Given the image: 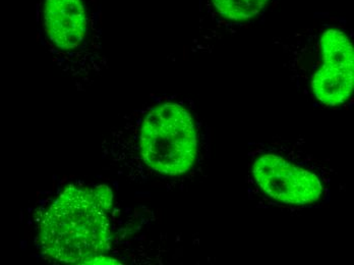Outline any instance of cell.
Listing matches in <instances>:
<instances>
[{
    "instance_id": "5",
    "label": "cell",
    "mask_w": 354,
    "mask_h": 265,
    "mask_svg": "<svg viewBox=\"0 0 354 265\" xmlns=\"http://www.w3.org/2000/svg\"><path fill=\"white\" fill-rule=\"evenodd\" d=\"M250 174L260 191L279 203L312 205L325 196L317 172L276 152H262L254 156Z\"/></svg>"
},
{
    "instance_id": "2",
    "label": "cell",
    "mask_w": 354,
    "mask_h": 265,
    "mask_svg": "<svg viewBox=\"0 0 354 265\" xmlns=\"http://www.w3.org/2000/svg\"><path fill=\"white\" fill-rule=\"evenodd\" d=\"M111 192L68 188L47 210L40 226V246L64 264H97L109 240L107 211Z\"/></svg>"
},
{
    "instance_id": "4",
    "label": "cell",
    "mask_w": 354,
    "mask_h": 265,
    "mask_svg": "<svg viewBox=\"0 0 354 265\" xmlns=\"http://www.w3.org/2000/svg\"><path fill=\"white\" fill-rule=\"evenodd\" d=\"M139 150L149 170L168 176L193 169L198 157L196 118L185 103L163 99L142 113Z\"/></svg>"
},
{
    "instance_id": "3",
    "label": "cell",
    "mask_w": 354,
    "mask_h": 265,
    "mask_svg": "<svg viewBox=\"0 0 354 265\" xmlns=\"http://www.w3.org/2000/svg\"><path fill=\"white\" fill-rule=\"evenodd\" d=\"M36 23L41 40L71 76L86 80L100 70L98 0H38Z\"/></svg>"
},
{
    "instance_id": "1",
    "label": "cell",
    "mask_w": 354,
    "mask_h": 265,
    "mask_svg": "<svg viewBox=\"0 0 354 265\" xmlns=\"http://www.w3.org/2000/svg\"><path fill=\"white\" fill-rule=\"evenodd\" d=\"M297 86L326 107H342L353 92L354 53L345 19L318 14L308 27L285 40Z\"/></svg>"
},
{
    "instance_id": "6",
    "label": "cell",
    "mask_w": 354,
    "mask_h": 265,
    "mask_svg": "<svg viewBox=\"0 0 354 265\" xmlns=\"http://www.w3.org/2000/svg\"><path fill=\"white\" fill-rule=\"evenodd\" d=\"M277 0H200V36L212 41L259 23Z\"/></svg>"
}]
</instances>
